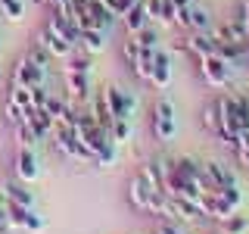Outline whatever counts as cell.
I'll list each match as a JSON object with an SVG mask.
<instances>
[{"label":"cell","instance_id":"37","mask_svg":"<svg viewBox=\"0 0 249 234\" xmlns=\"http://www.w3.org/2000/svg\"><path fill=\"white\" fill-rule=\"evenodd\" d=\"M44 109H47V113H50V116H53V119H59V116H62V113H66V109H69V106H66V103H62V100H59V97H47V103H44Z\"/></svg>","mask_w":249,"mask_h":234},{"label":"cell","instance_id":"24","mask_svg":"<svg viewBox=\"0 0 249 234\" xmlns=\"http://www.w3.org/2000/svg\"><path fill=\"white\" fill-rule=\"evenodd\" d=\"M153 59H156V50H143L140 47V57L131 62V72L137 78H143V81H150V69H153Z\"/></svg>","mask_w":249,"mask_h":234},{"label":"cell","instance_id":"40","mask_svg":"<svg viewBox=\"0 0 249 234\" xmlns=\"http://www.w3.org/2000/svg\"><path fill=\"white\" fill-rule=\"evenodd\" d=\"M134 3H140V0H119V3H115V10H112V16H115V19H122V16L128 13Z\"/></svg>","mask_w":249,"mask_h":234},{"label":"cell","instance_id":"34","mask_svg":"<svg viewBox=\"0 0 249 234\" xmlns=\"http://www.w3.org/2000/svg\"><path fill=\"white\" fill-rule=\"evenodd\" d=\"M28 59L35 62V66H41V69H47V66H50V53H47L41 44H37V47H31V50H28Z\"/></svg>","mask_w":249,"mask_h":234},{"label":"cell","instance_id":"23","mask_svg":"<svg viewBox=\"0 0 249 234\" xmlns=\"http://www.w3.org/2000/svg\"><path fill=\"white\" fill-rule=\"evenodd\" d=\"M246 231H249V215L240 213V209L218 218V234H246Z\"/></svg>","mask_w":249,"mask_h":234},{"label":"cell","instance_id":"29","mask_svg":"<svg viewBox=\"0 0 249 234\" xmlns=\"http://www.w3.org/2000/svg\"><path fill=\"white\" fill-rule=\"evenodd\" d=\"M109 137H112L115 144H128L131 140V119H115L112 128H109Z\"/></svg>","mask_w":249,"mask_h":234},{"label":"cell","instance_id":"39","mask_svg":"<svg viewBox=\"0 0 249 234\" xmlns=\"http://www.w3.org/2000/svg\"><path fill=\"white\" fill-rule=\"evenodd\" d=\"M47 97H50V94L44 91V84H35V88H31V106H44Z\"/></svg>","mask_w":249,"mask_h":234},{"label":"cell","instance_id":"35","mask_svg":"<svg viewBox=\"0 0 249 234\" xmlns=\"http://www.w3.org/2000/svg\"><path fill=\"white\" fill-rule=\"evenodd\" d=\"M44 228H47L44 215H37L35 209H31V215H28V222H25V228H22V231H28V234H41Z\"/></svg>","mask_w":249,"mask_h":234},{"label":"cell","instance_id":"27","mask_svg":"<svg viewBox=\"0 0 249 234\" xmlns=\"http://www.w3.org/2000/svg\"><path fill=\"white\" fill-rule=\"evenodd\" d=\"M93 62H90V53H69L66 57V72H90Z\"/></svg>","mask_w":249,"mask_h":234},{"label":"cell","instance_id":"2","mask_svg":"<svg viewBox=\"0 0 249 234\" xmlns=\"http://www.w3.org/2000/svg\"><path fill=\"white\" fill-rule=\"evenodd\" d=\"M53 140H56V150H59V153H66L69 159L93 162V153L81 144V140H78V135H75L72 125H59V122H56V128H53Z\"/></svg>","mask_w":249,"mask_h":234},{"label":"cell","instance_id":"46","mask_svg":"<svg viewBox=\"0 0 249 234\" xmlns=\"http://www.w3.org/2000/svg\"><path fill=\"white\" fill-rule=\"evenodd\" d=\"M243 50L249 53V31H246V41H243Z\"/></svg>","mask_w":249,"mask_h":234},{"label":"cell","instance_id":"4","mask_svg":"<svg viewBox=\"0 0 249 234\" xmlns=\"http://www.w3.org/2000/svg\"><path fill=\"white\" fill-rule=\"evenodd\" d=\"M153 135L159 140H175L178 135V119H175V106L168 103V100H159V103L153 106Z\"/></svg>","mask_w":249,"mask_h":234},{"label":"cell","instance_id":"26","mask_svg":"<svg viewBox=\"0 0 249 234\" xmlns=\"http://www.w3.org/2000/svg\"><path fill=\"white\" fill-rule=\"evenodd\" d=\"M31 209L28 206H19V203H10L6 200V222H10V228H25Z\"/></svg>","mask_w":249,"mask_h":234},{"label":"cell","instance_id":"36","mask_svg":"<svg viewBox=\"0 0 249 234\" xmlns=\"http://www.w3.org/2000/svg\"><path fill=\"white\" fill-rule=\"evenodd\" d=\"M25 113H28V109H19L16 103L6 100V119H10V125H22V122H25Z\"/></svg>","mask_w":249,"mask_h":234},{"label":"cell","instance_id":"15","mask_svg":"<svg viewBox=\"0 0 249 234\" xmlns=\"http://www.w3.org/2000/svg\"><path fill=\"white\" fill-rule=\"evenodd\" d=\"M150 84L156 91H165L171 84V59L168 53L156 50V59H153V69H150Z\"/></svg>","mask_w":249,"mask_h":234},{"label":"cell","instance_id":"44","mask_svg":"<svg viewBox=\"0 0 249 234\" xmlns=\"http://www.w3.org/2000/svg\"><path fill=\"white\" fill-rule=\"evenodd\" d=\"M100 3H103V6H106V10H109V13H112V10H115V3H119V0H100Z\"/></svg>","mask_w":249,"mask_h":234},{"label":"cell","instance_id":"32","mask_svg":"<svg viewBox=\"0 0 249 234\" xmlns=\"http://www.w3.org/2000/svg\"><path fill=\"white\" fill-rule=\"evenodd\" d=\"M16 140H19V147H31V150H35V144H37L35 131H31L25 122H22V125H16Z\"/></svg>","mask_w":249,"mask_h":234},{"label":"cell","instance_id":"19","mask_svg":"<svg viewBox=\"0 0 249 234\" xmlns=\"http://www.w3.org/2000/svg\"><path fill=\"white\" fill-rule=\"evenodd\" d=\"M122 22H124V31H128V35H137L140 28H146V25H150V10H146V3H143V0L131 6V10L122 16Z\"/></svg>","mask_w":249,"mask_h":234},{"label":"cell","instance_id":"6","mask_svg":"<svg viewBox=\"0 0 249 234\" xmlns=\"http://www.w3.org/2000/svg\"><path fill=\"white\" fill-rule=\"evenodd\" d=\"M103 97H106V106H109V113H112V119H131L134 116V106H137V100L131 97L128 91H122V88H106L103 91Z\"/></svg>","mask_w":249,"mask_h":234},{"label":"cell","instance_id":"9","mask_svg":"<svg viewBox=\"0 0 249 234\" xmlns=\"http://www.w3.org/2000/svg\"><path fill=\"white\" fill-rule=\"evenodd\" d=\"M25 125L35 131L37 140H47V137L53 135V128H56V119H53L44 106H31L28 113H25Z\"/></svg>","mask_w":249,"mask_h":234},{"label":"cell","instance_id":"30","mask_svg":"<svg viewBox=\"0 0 249 234\" xmlns=\"http://www.w3.org/2000/svg\"><path fill=\"white\" fill-rule=\"evenodd\" d=\"M134 41L143 47V50H159V31L146 25V28H140L137 35H134Z\"/></svg>","mask_w":249,"mask_h":234},{"label":"cell","instance_id":"33","mask_svg":"<svg viewBox=\"0 0 249 234\" xmlns=\"http://www.w3.org/2000/svg\"><path fill=\"white\" fill-rule=\"evenodd\" d=\"M10 103H16L19 109H31V88H13Z\"/></svg>","mask_w":249,"mask_h":234},{"label":"cell","instance_id":"16","mask_svg":"<svg viewBox=\"0 0 249 234\" xmlns=\"http://www.w3.org/2000/svg\"><path fill=\"white\" fill-rule=\"evenodd\" d=\"M184 50L193 53L196 59L212 57V53H215V38L209 35V31H190V38L184 41Z\"/></svg>","mask_w":249,"mask_h":234},{"label":"cell","instance_id":"25","mask_svg":"<svg viewBox=\"0 0 249 234\" xmlns=\"http://www.w3.org/2000/svg\"><path fill=\"white\" fill-rule=\"evenodd\" d=\"M171 209H175L178 218H187V222H193V218L202 215V209H199L196 200H171Z\"/></svg>","mask_w":249,"mask_h":234},{"label":"cell","instance_id":"12","mask_svg":"<svg viewBox=\"0 0 249 234\" xmlns=\"http://www.w3.org/2000/svg\"><path fill=\"white\" fill-rule=\"evenodd\" d=\"M66 91L75 103L90 100V72H66Z\"/></svg>","mask_w":249,"mask_h":234},{"label":"cell","instance_id":"42","mask_svg":"<svg viewBox=\"0 0 249 234\" xmlns=\"http://www.w3.org/2000/svg\"><path fill=\"white\" fill-rule=\"evenodd\" d=\"M240 19H243V25L249 28V0H243V13H240Z\"/></svg>","mask_w":249,"mask_h":234},{"label":"cell","instance_id":"1","mask_svg":"<svg viewBox=\"0 0 249 234\" xmlns=\"http://www.w3.org/2000/svg\"><path fill=\"white\" fill-rule=\"evenodd\" d=\"M196 203H199L202 215L224 218V215H231V213H237V209H240V203H243V194H240L237 184H231V187H215V191L202 194Z\"/></svg>","mask_w":249,"mask_h":234},{"label":"cell","instance_id":"38","mask_svg":"<svg viewBox=\"0 0 249 234\" xmlns=\"http://www.w3.org/2000/svg\"><path fill=\"white\" fill-rule=\"evenodd\" d=\"M140 57V44L134 41V35H128V41H124V59H128V66Z\"/></svg>","mask_w":249,"mask_h":234},{"label":"cell","instance_id":"11","mask_svg":"<svg viewBox=\"0 0 249 234\" xmlns=\"http://www.w3.org/2000/svg\"><path fill=\"white\" fill-rule=\"evenodd\" d=\"M178 25H184V28H190V31H209V13L202 10V6H181L178 10Z\"/></svg>","mask_w":249,"mask_h":234},{"label":"cell","instance_id":"45","mask_svg":"<svg viewBox=\"0 0 249 234\" xmlns=\"http://www.w3.org/2000/svg\"><path fill=\"white\" fill-rule=\"evenodd\" d=\"M159 234H181V231H178V228H171V225H162V231Z\"/></svg>","mask_w":249,"mask_h":234},{"label":"cell","instance_id":"10","mask_svg":"<svg viewBox=\"0 0 249 234\" xmlns=\"http://www.w3.org/2000/svg\"><path fill=\"white\" fill-rule=\"evenodd\" d=\"M37 44H41L44 50L50 53V57H56V59H66L69 53L75 50V47L69 44V41H62V38H59V35H56V31H53L50 25H44V31L37 35Z\"/></svg>","mask_w":249,"mask_h":234},{"label":"cell","instance_id":"31","mask_svg":"<svg viewBox=\"0 0 249 234\" xmlns=\"http://www.w3.org/2000/svg\"><path fill=\"white\" fill-rule=\"evenodd\" d=\"M202 125H206L215 137H221V119H218V106L215 103H209L206 109H202Z\"/></svg>","mask_w":249,"mask_h":234},{"label":"cell","instance_id":"3","mask_svg":"<svg viewBox=\"0 0 249 234\" xmlns=\"http://www.w3.org/2000/svg\"><path fill=\"white\" fill-rule=\"evenodd\" d=\"M215 106H218V119H221V137L218 140L231 144L233 135L240 131V100L231 97V94H221V97L215 100Z\"/></svg>","mask_w":249,"mask_h":234},{"label":"cell","instance_id":"18","mask_svg":"<svg viewBox=\"0 0 249 234\" xmlns=\"http://www.w3.org/2000/svg\"><path fill=\"white\" fill-rule=\"evenodd\" d=\"M0 194H3L10 203H19V206H28V209L35 206V194H31L28 184L19 181V178H16V181H6L3 187H0Z\"/></svg>","mask_w":249,"mask_h":234},{"label":"cell","instance_id":"22","mask_svg":"<svg viewBox=\"0 0 249 234\" xmlns=\"http://www.w3.org/2000/svg\"><path fill=\"white\" fill-rule=\"evenodd\" d=\"M78 47H81L84 53H90V57H97V53L106 47V31H97V28H81Z\"/></svg>","mask_w":249,"mask_h":234},{"label":"cell","instance_id":"7","mask_svg":"<svg viewBox=\"0 0 249 234\" xmlns=\"http://www.w3.org/2000/svg\"><path fill=\"white\" fill-rule=\"evenodd\" d=\"M44 78H47V69L35 66L25 57V59L16 62V69H13V88H35V84H44Z\"/></svg>","mask_w":249,"mask_h":234},{"label":"cell","instance_id":"43","mask_svg":"<svg viewBox=\"0 0 249 234\" xmlns=\"http://www.w3.org/2000/svg\"><path fill=\"white\" fill-rule=\"evenodd\" d=\"M237 159H240V162H243V166L249 169V150H237Z\"/></svg>","mask_w":249,"mask_h":234},{"label":"cell","instance_id":"41","mask_svg":"<svg viewBox=\"0 0 249 234\" xmlns=\"http://www.w3.org/2000/svg\"><path fill=\"white\" fill-rule=\"evenodd\" d=\"M0 225H10L6 222V197L3 194H0Z\"/></svg>","mask_w":249,"mask_h":234},{"label":"cell","instance_id":"13","mask_svg":"<svg viewBox=\"0 0 249 234\" xmlns=\"http://www.w3.org/2000/svg\"><path fill=\"white\" fill-rule=\"evenodd\" d=\"M56 35L62 38V41H69L72 47H78V38H81V28H78V22L75 19H69V16H62V13H56L53 10V16H50V22H47Z\"/></svg>","mask_w":249,"mask_h":234},{"label":"cell","instance_id":"5","mask_svg":"<svg viewBox=\"0 0 249 234\" xmlns=\"http://www.w3.org/2000/svg\"><path fill=\"white\" fill-rule=\"evenodd\" d=\"M231 69L233 66H228L224 59H218L215 53L199 59V72H202V78H206L209 88H228V84H231Z\"/></svg>","mask_w":249,"mask_h":234},{"label":"cell","instance_id":"28","mask_svg":"<svg viewBox=\"0 0 249 234\" xmlns=\"http://www.w3.org/2000/svg\"><path fill=\"white\" fill-rule=\"evenodd\" d=\"M0 13H3V19H10V22H22L25 3H22V0H0Z\"/></svg>","mask_w":249,"mask_h":234},{"label":"cell","instance_id":"17","mask_svg":"<svg viewBox=\"0 0 249 234\" xmlns=\"http://www.w3.org/2000/svg\"><path fill=\"white\" fill-rule=\"evenodd\" d=\"M146 10H150V19H156L159 25H175L178 22V6L175 0H143Z\"/></svg>","mask_w":249,"mask_h":234},{"label":"cell","instance_id":"20","mask_svg":"<svg viewBox=\"0 0 249 234\" xmlns=\"http://www.w3.org/2000/svg\"><path fill=\"white\" fill-rule=\"evenodd\" d=\"M150 194H153V187L143 181V175H134V178H131L128 197H131V203H134L140 213H146V209H150Z\"/></svg>","mask_w":249,"mask_h":234},{"label":"cell","instance_id":"14","mask_svg":"<svg viewBox=\"0 0 249 234\" xmlns=\"http://www.w3.org/2000/svg\"><path fill=\"white\" fill-rule=\"evenodd\" d=\"M202 172H206V181H209V187H231V184H237V175L224 166V162H202Z\"/></svg>","mask_w":249,"mask_h":234},{"label":"cell","instance_id":"8","mask_svg":"<svg viewBox=\"0 0 249 234\" xmlns=\"http://www.w3.org/2000/svg\"><path fill=\"white\" fill-rule=\"evenodd\" d=\"M16 178L25 181V184L41 178V162H37V156H35L31 147H19V156H16Z\"/></svg>","mask_w":249,"mask_h":234},{"label":"cell","instance_id":"47","mask_svg":"<svg viewBox=\"0 0 249 234\" xmlns=\"http://www.w3.org/2000/svg\"><path fill=\"white\" fill-rule=\"evenodd\" d=\"M243 59H246V62H249V53H246V57H243Z\"/></svg>","mask_w":249,"mask_h":234},{"label":"cell","instance_id":"21","mask_svg":"<svg viewBox=\"0 0 249 234\" xmlns=\"http://www.w3.org/2000/svg\"><path fill=\"white\" fill-rule=\"evenodd\" d=\"M246 31H249V28L243 25V19H233V22L218 25V28H215V38H218V41H231V44H240V47H243Z\"/></svg>","mask_w":249,"mask_h":234}]
</instances>
